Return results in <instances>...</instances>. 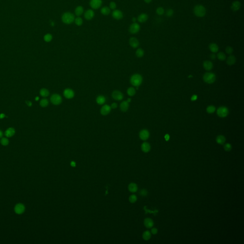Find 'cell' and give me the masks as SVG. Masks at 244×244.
Segmentation results:
<instances>
[{
  "instance_id": "cell-1",
  "label": "cell",
  "mask_w": 244,
  "mask_h": 244,
  "mask_svg": "<svg viewBox=\"0 0 244 244\" xmlns=\"http://www.w3.org/2000/svg\"><path fill=\"white\" fill-rule=\"evenodd\" d=\"M130 81L132 85L136 87H138L142 83L143 77L139 74H134L131 77Z\"/></svg>"
},
{
  "instance_id": "cell-2",
  "label": "cell",
  "mask_w": 244,
  "mask_h": 244,
  "mask_svg": "<svg viewBox=\"0 0 244 244\" xmlns=\"http://www.w3.org/2000/svg\"><path fill=\"white\" fill-rule=\"evenodd\" d=\"M194 13L195 15L198 17H203L206 14V10L205 7L201 5H198L195 6L194 8Z\"/></svg>"
},
{
  "instance_id": "cell-3",
  "label": "cell",
  "mask_w": 244,
  "mask_h": 244,
  "mask_svg": "<svg viewBox=\"0 0 244 244\" xmlns=\"http://www.w3.org/2000/svg\"><path fill=\"white\" fill-rule=\"evenodd\" d=\"M62 22L65 24H71L75 21V16L71 13L66 12L63 14L62 17Z\"/></svg>"
},
{
  "instance_id": "cell-4",
  "label": "cell",
  "mask_w": 244,
  "mask_h": 244,
  "mask_svg": "<svg viewBox=\"0 0 244 244\" xmlns=\"http://www.w3.org/2000/svg\"><path fill=\"white\" fill-rule=\"evenodd\" d=\"M203 80L206 83L211 84L214 83L216 80V76L213 73H206L203 76Z\"/></svg>"
},
{
  "instance_id": "cell-5",
  "label": "cell",
  "mask_w": 244,
  "mask_h": 244,
  "mask_svg": "<svg viewBox=\"0 0 244 244\" xmlns=\"http://www.w3.org/2000/svg\"><path fill=\"white\" fill-rule=\"evenodd\" d=\"M51 103L55 105L60 104L62 102V98L60 95L57 94H53L50 98Z\"/></svg>"
},
{
  "instance_id": "cell-6",
  "label": "cell",
  "mask_w": 244,
  "mask_h": 244,
  "mask_svg": "<svg viewBox=\"0 0 244 244\" xmlns=\"http://www.w3.org/2000/svg\"><path fill=\"white\" fill-rule=\"evenodd\" d=\"M229 114L228 109L225 106H221L217 109V114L221 118L226 117Z\"/></svg>"
},
{
  "instance_id": "cell-7",
  "label": "cell",
  "mask_w": 244,
  "mask_h": 244,
  "mask_svg": "<svg viewBox=\"0 0 244 244\" xmlns=\"http://www.w3.org/2000/svg\"><path fill=\"white\" fill-rule=\"evenodd\" d=\"M113 98L116 101H121L123 99L124 95L122 93L118 90H115L112 94Z\"/></svg>"
},
{
  "instance_id": "cell-8",
  "label": "cell",
  "mask_w": 244,
  "mask_h": 244,
  "mask_svg": "<svg viewBox=\"0 0 244 244\" xmlns=\"http://www.w3.org/2000/svg\"><path fill=\"white\" fill-rule=\"evenodd\" d=\"M140 29V27L139 24L136 23H132L129 27V31L131 33L136 34L139 32Z\"/></svg>"
},
{
  "instance_id": "cell-9",
  "label": "cell",
  "mask_w": 244,
  "mask_h": 244,
  "mask_svg": "<svg viewBox=\"0 0 244 244\" xmlns=\"http://www.w3.org/2000/svg\"><path fill=\"white\" fill-rule=\"evenodd\" d=\"M25 210V207L23 204L19 203L17 204L14 207V211L18 215H21L23 214Z\"/></svg>"
},
{
  "instance_id": "cell-10",
  "label": "cell",
  "mask_w": 244,
  "mask_h": 244,
  "mask_svg": "<svg viewBox=\"0 0 244 244\" xmlns=\"http://www.w3.org/2000/svg\"><path fill=\"white\" fill-rule=\"evenodd\" d=\"M102 0H91L90 5L94 9H99L102 5Z\"/></svg>"
},
{
  "instance_id": "cell-11",
  "label": "cell",
  "mask_w": 244,
  "mask_h": 244,
  "mask_svg": "<svg viewBox=\"0 0 244 244\" xmlns=\"http://www.w3.org/2000/svg\"><path fill=\"white\" fill-rule=\"evenodd\" d=\"M64 96L68 99H72L75 96V92L74 91L70 88L66 89L64 91Z\"/></svg>"
},
{
  "instance_id": "cell-12",
  "label": "cell",
  "mask_w": 244,
  "mask_h": 244,
  "mask_svg": "<svg viewBox=\"0 0 244 244\" xmlns=\"http://www.w3.org/2000/svg\"><path fill=\"white\" fill-rule=\"evenodd\" d=\"M149 132L146 129L142 130L139 133V137L141 140L143 141L147 140L149 138Z\"/></svg>"
},
{
  "instance_id": "cell-13",
  "label": "cell",
  "mask_w": 244,
  "mask_h": 244,
  "mask_svg": "<svg viewBox=\"0 0 244 244\" xmlns=\"http://www.w3.org/2000/svg\"><path fill=\"white\" fill-rule=\"evenodd\" d=\"M111 109L112 108L110 106L107 104H105L102 107L100 110V113L103 115H107L110 113Z\"/></svg>"
},
{
  "instance_id": "cell-14",
  "label": "cell",
  "mask_w": 244,
  "mask_h": 244,
  "mask_svg": "<svg viewBox=\"0 0 244 244\" xmlns=\"http://www.w3.org/2000/svg\"><path fill=\"white\" fill-rule=\"evenodd\" d=\"M112 16L115 19L121 20L123 17V14L121 11L119 10H115L113 12Z\"/></svg>"
},
{
  "instance_id": "cell-15",
  "label": "cell",
  "mask_w": 244,
  "mask_h": 244,
  "mask_svg": "<svg viewBox=\"0 0 244 244\" xmlns=\"http://www.w3.org/2000/svg\"><path fill=\"white\" fill-rule=\"evenodd\" d=\"M129 107V103H128L127 102V101H123L121 103L120 105V108L121 110L123 112H127L128 110Z\"/></svg>"
},
{
  "instance_id": "cell-16",
  "label": "cell",
  "mask_w": 244,
  "mask_h": 244,
  "mask_svg": "<svg viewBox=\"0 0 244 244\" xmlns=\"http://www.w3.org/2000/svg\"><path fill=\"white\" fill-rule=\"evenodd\" d=\"M129 44L132 47L136 48L138 47L139 45V42L136 38L132 37L129 40Z\"/></svg>"
},
{
  "instance_id": "cell-17",
  "label": "cell",
  "mask_w": 244,
  "mask_h": 244,
  "mask_svg": "<svg viewBox=\"0 0 244 244\" xmlns=\"http://www.w3.org/2000/svg\"><path fill=\"white\" fill-rule=\"evenodd\" d=\"M94 13L92 10L89 9L87 10L84 14V17L87 20H90L93 18Z\"/></svg>"
},
{
  "instance_id": "cell-18",
  "label": "cell",
  "mask_w": 244,
  "mask_h": 244,
  "mask_svg": "<svg viewBox=\"0 0 244 244\" xmlns=\"http://www.w3.org/2000/svg\"><path fill=\"white\" fill-rule=\"evenodd\" d=\"M144 224L145 226L147 228H151L154 225L153 220L149 218H146L144 220Z\"/></svg>"
},
{
  "instance_id": "cell-19",
  "label": "cell",
  "mask_w": 244,
  "mask_h": 244,
  "mask_svg": "<svg viewBox=\"0 0 244 244\" xmlns=\"http://www.w3.org/2000/svg\"><path fill=\"white\" fill-rule=\"evenodd\" d=\"M203 67L206 71H210L213 67V63L210 61H206L203 63Z\"/></svg>"
},
{
  "instance_id": "cell-20",
  "label": "cell",
  "mask_w": 244,
  "mask_h": 244,
  "mask_svg": "<svg viewBox=\"0 0 244 244\" xmlns=\"http://www.w3.org/2000/svg\"><path fill=\"white\" fill-rule=\"evenodd\" d=\"M141 149L145 153H148L150 151V145L147 142H144L141 145Z\"/></svg>"
},
{
  "instance_id": "cell-21",
  "label": "cell",
  "mask_w": 244,
  "mask_h": 244,
  "mask_svg": "<svg viewBox=\"0 0 244 244\" xmlns=\"http://www.w3.org/2000/svg\"><path fill=\"white\" fill-rule=\"evenodd\" d=\"M128 188L130 192L132 193H135L138 190V187L136 183H131L129 185Z\"/></svg>"
},
{
  "instance_id": "cell-22",
  "label": "cell",
  "mask_w": 244,
  "mask_h": 244,
  "mask_svg": "<svg viewBox=\"0 0 244 244\" xmlns=\"http://www.w3.org/2000/svg\"><path fill=\"white\" fill-rule=\"evenodd\" d=\"M241 7V3L239 1H234L231 5V9L234 11H238Z\"/></svg>"
},
{
  "instance_id": "cell-23",
  "label": "cell",
  "mask_w": 244,
  "mask_h": 244,
  "mask_svg": "<svg viewBox=\"0 0 244 244\" xmlns=\"http://www.w3.org/2000/svg\"><path fill=\"white\" fill-rule=\"evenodd\" d=\"M236 62V58L235 56L231 55L226 60V63L229 66H232L235 64Z\"/></svg>"
},
{
  "instance_id": "cell-24",
  "label": "cell",
  "mask_w": 244,
  "mask_h": 244,
  "mask_svg": "<svg viewBox=\"0 0 244 244\" xmlns=\"http://www.w3.org/2000/svg\"><path fill=\"white\" fill-rule=\"evenodd\" d=\"M148 18V15L146 14H142L138 16L137 20L139 23H143L145 22L147 20Z\"/></svg>"
},
{
  "instance_id": "cell-25",
  "label": "cell",
  "mask_w": 244,
  "mask_h": 244,
  "mask_svg": "<svg viewBox=\"0 0 244 244\" xmlns=\"http://www.w3.org/2000/svg\"><path fill=\"white\" fill-rule=\"evenodd\" d=\"M209 48L210 50L213 53L217 52L219 50L218 46L215 43H210L209 45Z\"/></svg>"
},
{
  "instance_id": "cell-26",
  "label": "cell",
  "mask_w": 244,
  "mask_h": 244,
  "mask_svg": "<svg viewBox=\"0 0 244 244\" xmlns=\"http://www.w3.org/2000/svg\"><path fill=\"white\" fill-rule=\"evenodd\" d=\"M225 137L223 135H219L216 137V142L217 144L223 145L225 144Z\"/></svg>"
},
{
  "instance_id": "cell-27",
  "label": "cell",
  "mask_w": 244,
  "mask_h": 244,
  "mask_svg": "<svg viewBox=\"0 0 244 244\" xmlns=\"http://www.w3.org/2000/svg\"><path fill=\"white\" fill-rule=\"evenodd\" d=\"M106 101L105 97L103 95H99L97 97L96 99V103L99 105L103 104Z\"/></svg>"
},
{
  "instance_id": "cell-28",
  "label": "cell",
  "mask_w": 244,
  "mask_h": 244,
  "mask_svg": "<svg viewBox=\"0 0 244 244\" xmlns=\"http://www.w3.org/2000/svg\"><path fill=\"white\" fill-rule=\"evenodd\" d=\"M15 130L13 128H8L5 132V135L8 137H11L15 134Z\"/></svg>"
},
{
  "instance_id": "cell-29",
  "label": "cell",
  "mask_w": 244,
  "mask_h": 244,
  "mask_svg": "<svg viewBox=\"0 0 244 244\" xmlns=\"http://www.w3.org/2000/svg\"><path fill=\"white\" fill-rule=\"evenodd\" d=\"M142 236H143V238L145 240L148 241L151 237V234L149 231H146L143 233Z\"/></svg>"
},
{
  "instance_id": "cell-30",
  "label": "cell",
  "mask_w": 244,
  "mask_h": 244,
  "mask_svg": "<svg viewBox=\"0 0 244 244\" xmlns=\"http://www.w3.org/2000/svg\"><path fill=\"white\" fill-rule=\"evenodd\" d=\"M83 12H84V8L82 6H79L77 7L75 10V14L78 16L81 15L83 13Z\"/></svg>"
},
{
  "instance_id": "cell-31",
  "label": "cell",
  "mask_w": 244,
  "mask_h": 244,
  "mask_svg": "<svg viewBox=\"0 0 244 244\" xmlns=\"http://www.w3.org/2000/svg\"><path fill=\"white\" fill-rule=\"evenodd\" d=\"M136 89L132 87H129L127 90V94L130 96H133L136 94Z\"/></svg>"
},
{
  "instance_id": "cell-32",
  "label": "cell",
  "mask_w": 244,
  "mask_h": 244,
  "mask_svg": "<svg viewBox=\"0 0 244 244\" xmlns=\"http://www.w3.org/2000/svg\"><path fill=\"white\" fill-rule=\"evenodd\" d=\"M40 94L43 97H47L49 95V91L45 89V88H43V89H42L40 91Z\"/></svg>"
},
{
  "instance_id": "cell-33",
  "label": "cell",
  "mask_w": 244,
  "mask_h": 244,
  "mask_svg": "<svg viewBox=\"0 0 244 244\" xmlns=\"http://www.w3.org/2000/svg\"><path fill=\"white\" fill-rule=\"evenodd\" d=\"M101 13L104 15H107L110 13V9L108 7H104L101 10Z\"/></svg>"
},
{
  "instance_id": "cell-34",
  "label": "cell",
  "mask_w": 244,
  "mask_h": 244,
  "mask_svg": "<svg viewBox=\"0 0 244 244\" xmlns=\"http://www.w3.org/2000/svg\"><path fill=\"white\" fill-rule=\"evenodd\" d=\"M144 55V51L141 48L138 49L136 51V55L139 58L142 57Z\"/></svg>"
},
{
  "instance_id": "cell-35",
  "label": "cell",
  "mask_w": 244,
  "mask_h": 244,
  "mask_svg": "<svg viewBox=\"0 0 244 244\" xmlns=\"http://www.w3.org/2000/svg\"><path fill=\"white\" fill-rule=\"evenodd\" d=\"M216 110V107L213 105H209L206 108V111L208 113H214Z\"/></svg>"
},
{
  "instance_id": "cell-36",
  "label": "cell",
  "mask_w": 244,
  "mask_h": 244,
  "mask_svg": "<svg viewBox=\"0 0 244 244\" xmlns=\"http://www.w3.org/2000/svg\"><path fill=\"white\" fill-rule=\"evenodd\" d=\"M218 59L220 61H224L226 59L225 54L223 52H219L217 55Z\"/></svg>"
},
{
  "instance_id": "cell-37",
  "label": "cell",
  "mask_w": 244,
  "mask_h": 244,
  "mask_svg": "<svg viewBox=\"0 0 244 244\" xmlns=\"http://www.w3.org/2000/svg\"><path fill=\"white\" fill-rule=\"evenodd\" d=\"M40 103L42 107H45L47 106H48L49 102H48V100H47L46 99H43L41 101Z\"/></svg>"
},
{
  "instance_id": "cell-38",
  "label": "cell",
  "mask_w": 244,
  "mask_h": 244,
  "mask_svg": "<svg viewBox=\"0 0 244 244\" xmlns=\"http://www.w3.org/2000/svg\"><path fill=\"white\" fill-rule=\"evenodd\" d=\"M137 197L135 195H132L129 197V201L131 203H135L136 202Z\"/></svg>"
},
{
  "instance_id": "cell-39",
  "label": "cell",
  "mask_w": 244,
  "mask_h": 244,
  "mask_svg": "<svg viewBox=\"0 0 244 244\" xmlns=\"http://www.w3.org/2000/svg\"><path fill=\"white\" fill-rule=\"evenodd\" d=\"M52 38V35L50 33H47L45 34L44 36V40L46 42H50Z\"/></svg>"
},
{
  "instance_id": "cell-40",
  "label": "cell",
  "mask_w": 244,
  "mask_h": 244,
  "mask_svg": "<svg viewBox=\"0 0 244 244\" xmlns=\"http://www.w3.org/2000/svg\"><path fill=\"white\" fill-rule=\"evenodd\" d=\"M164 8L162 7H158L156 10V14L159 15H163L164 14Z\"/></svg>"
},
{
  "instance_id": "cell-41",
  "label": "cell",
  "mask_w": 244,
  "mask_h": 244,
  "mask_svg": "<svg viewBox=\"0 0 244 244\" xmlns=\"http://www.w3.org/2000/svg\"><path fill=\"white\" fill-rule=\"evenodd\" d=\"M224 150L225 151H226L227 152H229V151H230L232 150V145H231L230 144L227 143V144H225L224 145Z\"/></svg>"
},
{
  "instance_id": "cell-42",
  "label": "cell",
  "mask_w": 244,
  "mask_h": 244,
  "mask_svg": "<svg viewBox=\"0 0 244 244\" xmlns=\"http://www.w3.org/2000/svg\"><path fill=\"white\" fill-rule=\"evenodd\" d=\"M83 21L80 17H77L75 19V23L78 26H81L83 24Z\"/></svg>"
},
{
  "instance_id": "cell-43",
  "label": "cell",
  "mask_w": 244,
  "mask_h": 244,
  "mask_svg": "<svg viewBox=\"0 0 244 244\" xmlns=\"http://www.w3.org/2000/svg\"><path fill=\"white\" fill-rule=\"evenodd\" d=\"M9 140L6 138H3L1 140V143L4 146H6L9 144Z\"/></svg>"
},
{
  "instance_id": "cell-44",
  "label": "cell",
  "mask_w": 244,
  "mask_h": 244,
  "mask_svg": "<svg viewBox=\"0 0 244 244\" xmlns=\"http://www.w3.org/2000/svg\"><path fill=\"white\" fill-rule=\"evenodd\" d=\"M174 14V11L172 9H169L166 11V15L168 17H171Z\"/></svg>"
},
{
  "instance_id": "cell-45",
  "label": "cell",
  "mask_w": 244,
  "mask_h": 244,
  "mask_svg": "<svg viewBox=\"0 0 244 244\" xmlns=\"http://www.w3.org/2000/svg\"><path fill=\"white\" fill-rule=\"evenodd\" d=\"M139 194L141 196L145 197V196H146L147 195L148 191H147V190L144 189H142V190H140V191L139 192Z\"/></svg>"
},
{
  "instance_id": "cell-46",
  "label": "cell",
  "mask_w": 244,
  "mask_h": 244,
  "mask_svg": "<svg viewBox=\"0 0 244 244\" xmlns=\"http://www.w3.org/2000/svg\"><path fill=\"white\" fill-rule=\"evenodd\" d=\"M226 52L228 54H231L233 52V49L231 46H227L225 49Z\"/></svg>"
},
{
  "instance_id": "cell-47",
  "label": "cell",
  "mask_w": 244,
  "mask_h": 244,
  "mask_svg": "<svg viewBox=\"0 0 244 244\" xmlns=\"http://www.w3.org/2000/svg\"><path fill=\"white\" fill-rule=\"evenodd\" d=\"M116 4L113 2H112L110 3V8L111 9H113V10H114L116 8Z\"/></svg>"
},
{
  "instance_id": "cell-48",
  "label": "cell",
  "mask_w": 244,
  "mask_h": 244,
  "mask_svg": "<svg viewBox=\"0 0 244 244\" xmlns=\"http://www.w3.org/2000/svg\"><path fill=\"white\" fill-rule=\"evenodd\" d=\"M158 232V230L157 228H153L152 229H151V233L153 235H156L157 234Z\"/></svg>"
},
{
  "instance_id": "cell-49",
  "label": "cell",
  "mask_w": 244,
  "mask_h": 244,
  "mask_svg": "<svg viewBox=\"0 0 244 244\" xmlns=\"http://www.w3.org/2000/svg\"><path fill=\"white\" fill-rule=\"evenodd\" d=\"M111 107L112 109H115L117 107V104L116 103H113L111 105Z\"/></svg>"
},
{
  "instance_id": "cell-50",
  "label": "cell",
  "mask_w": 244,
  "mask_h": 244,
  "mask_svg": "<svg viewBox=\"0 0 244 244\" xmlns=\"http://www.w3.org/2000/svg\"><path fill=\"white\" fill-rule=\"evenodd\" d=\"M197 95H193L192 97H191V100L192 101H195L196 100H197Z\"/></svg>"
},
{
  "instance_id": "cell-51",
  "label": "cell",
  "mask_w": 244,
  "mask_h": 244,
  "mask_svg": "<svg viewBox=\"0 0 244 244\" xmlns=\"http://www.w3.org/2000/svg\"><path fill=\"white\" fill-rule=\"evenodd\" d=\"M164 138H165V140H166V141H168V140H169V139H170V136H169V135L168 134H166V135H165V136H164Z\"/></svg>"
},
{
  "instance_id": "cell-52",
  "label": "cell",
  "mask_w": 244,
  "mask_h": 244,
  "mask_svg": "<svg viewBox=\"0 0 244 244\" xmlns=\"http://www.w3.org/2000/svg\"><path fill=\"white\" fill-rule=\"evenodd\" d=\"M210 58L212 60H215L216 58V56L215 54L213 53V54H211V55H210Z\"/></svg>"
},
{
  "instance_id": "cell-53",
  "label": "cell",
  "mask_w": 244,
  "mask_h": 244,
  "mask_svg": "<svg viewBox=\"0 0 244 244\" xmlns=\"http://www.w3.org/2000/svg\"><path fill=\"white\" fill-rule=\"evenodd\" d=\"M26 103L29 106H31L32 105V103L30 101H26Z\"/></svg>"
},
{
  "instance_id": "cell-54",
  "label": "cell",
  "mask_w": 244,
  "mask_h": 244,
  "mask_svg": "<svg viewBox=\"0 0 244 244\" xmlns=\"http://www.w3.org/2000/svg\"><path fill=\"white\" fill-rule=\"evenodd\" d=\"M152 0H144V1L147 4H149L152 2Z\"/></svg>"
},
{
  "instance_id": "cell-55",
  "label": "cell",
  "mask_w": 244,
  "mask_h": 244,
  "mask_svg": "<svg viewBox=\"0 0 244 244\" xmlns=\"http://www.w3.org/2000/svg\"><path fill=\"white\" fill-rule=\"evenodd\" d=\"M3 133L1 130H0V138H1L3 137Z\"/></svg>"
},
{
  "instance_id": "cell-56",
  "label": "cell",
  "mask_w": 244,
  "mask_h": 244,
  "mask_svg": "<svg viewBox=\"0 0 244 244\" xmlns=\"http://www.w3.org/2000/svg\"><path fill=\"white\" fill-rule=\"evenodd\" d=\"M5 117V115L4 114L2 113V114H0V118H1V119L3 118H4Z\"/></svg>"
},
{
  "instance_id": "cell-57",
  "label": "cell",
  "mask_w": 244,
  "mask_h": 244,
  "mask_svg": "<svg viewBox=\"0 0 244 244\" xmlns=\"http://www.w3.org/2000/svg\"><path fill=\"white\" fill-rule=\"evenodd\" d=\"M71 165L72 166H75V163L74 162H72L71 163Z\"/></svg>"
},
{
  "instance_id": "cell-58",
  "label": "cell",
  "mask_w": 244,
  "mask_h": 244,
  "mask_svg": "<svg viewBox=\"0 0 244 244\" xmlns=\"http://www.w3.org/2000/svg\"><path fill=\"white\" fill-rule=\"evenodd\" d=\"M131 101V98H128V99H127V102L128 103H129Z\"/></svg>"
},
{
  "instance_id": "cell-59",
  "label": "cell",
  "mask_w": 244,
  "mask_h": 244,
  "mask_svg": "<svg viewBox=\"0 0 244 244\" xmlns=\"http://www.w3.org/2000/svg\"><path fill=\"white\" fill-rule=\"evenodd\" d=\"M133 21L134 22H135L136 21V19L135 18H133Z\"/></svg>"
},
{
  "instance_id": "cell-60",
  "label": "cell",
  "mask_w": 244,
  "mask_h": 244,
  "mask_svg": "<svg viewBox=\"0 0 244 244\" xmlns=\"http://www.w3.org/2000/svg\"><path fill=\"white\" fill-rule=\"evenodd\" d=\"M35 100H36V101H37V100H39V98H38V97H36V98H35Z\"/></svg>"
}]
</instances>
